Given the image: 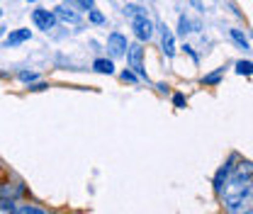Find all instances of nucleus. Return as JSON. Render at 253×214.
I'll return each mask as SVG.
<instances>
[{
	"label": "nucleus",
	"instance_id": "obj_1",
	"mask_svg": "<svg viewBox=\"0 0 253 214\" xmlns=\"http://www.w3.org/2000/svg\"><path fill=\"white\" fill-rule=\"evenodd\" d=\"M226 212L229 214H251L253 212V180H251V185L244 190V195H241L234 205L226 207Z\"/></svg>",
	"mask_w": 253,
	"mask_h": 214
},
{
	"label": "nucleus",
	"instance_id": "obj_2",
	"mask_svg": "<svg viewBox=\"0 0 253 214\" xmlns=\"http://www.w3.org/2000/svg\"><path fill=\"white\" fill-rule=\"evenodd\" d=\"M126 59H129V66L134 68V73L139 78H146V71H144V49L141 44H131L126 49Z\"/></svg>",
	"mask_w": 253,
	"mask_h": 214
},
{
	"label": "nucleus",
	"instance_id": "obj_3",
	"mask_svg": "<svg viewBox=\"0 0 253 214\" xmlns=\"http://www.w3.org/2000/svg\"><path fill=\"white\" fill-rule=\"evenodd\" d=\"M131 30L136 34V39L139 42H149L151 37H154V25H151V20L146 17V15H139V17H134V22H131Z\"/></svg>",
	"mask_w": 253,
	"mask_h": 214
},
{
	"label": "nucleus",
	"instance_id": "obj_4",
	"mask_svg": "<svg viewBox=\"0 0 253 214\" xmlns=\"http://www.w3.org/2000/svg\"><path fill=\"white\" fill-rule=\"evenodd\" d=\"M32 20H34V25H37L39 30H44V32L54 30V25H56V15L49 12V10H42V7L32 12Z\"/></svg>",
	"mask_w": 253,
	"mask_h": 214
},
{
	"label": "nucleus",
	"instance_id": "obj_5",
	"mask_svg": "<svg viewBox=\"0 0 253 214\" xmlns=\"http://www.w3.org/2000/svg\"><path fill=\"white\" fill-rule=\"evenodd\" d=\"M107 49H110V54L117 59V56H125L126 54V37L125 34H120V32H115V34H110L107 37Z\"/></svg>",
	"mask_w": 253,
	"mask_h": 214
},
{
	"label": "nucleus",
	"instance_id": "obj_6",
	"mask_svg": "<svg viewBox=\"0 0 253 214\" xmlns=\"http://www.w3.org/2000/svg\"><path fill=\"white\" fill-rule=\"evenodd\" d=\"M234 161H236V156H231V158L221 166L219 171H217V175H214V192H221L224 183L229 180V175H231V171H234Z\"/></svg>",
	"mask_w": 253,
	"mask_h": 214
},
{
	"label": "nucleus",
	"instance_id": "obj_7",
	"mask_svg": "<svg viewBox=\"0 0 253 214\" xmlns=\"http://www.w3.org/2000/svg\"><path fill=\"white\" fill-rule=\"evenodd\" d=\"M161 46H163L166 56H173V54H175V39H173V32L168 30L166 25H161Z\"/></svg>",
	"mask_w": 253,
	"mask_h": 214
},
{
	"label": "nucleus",
	"instance_id": "obj_8",
	"mask_svg": "<svg viewBox=\"0 0 253 214\" xmlns=\"http://www.w3.org/2000/svg\"><path fill=\"white\" fill-rule=\"evenodd\" d=\"M30 37H32V32H30V30H15V32H10V34H7L5 44H7V46H17V44L27 42Z\"/></svg>",
	"mask_w": 253,
	"mask_h": 214
},
{
	"label": "nucleus",
	"instance_id": "obj_9",
	"mask_svg": "<svg viewBox=\"0 0 253 214\" xmlns=\"http://www.w3.org/2000/svg\"><path fill=\"white\" fill-rule=\"evenodd\" d=\"M56 17L63 20V22H71V25H78V22H81V15H78V12H73V10H68L66 5L56 7Z\"/></svg>",
	"mask_w": 253,
	"mask_h": 214
},
{
	"label": "nucleus",
	"instance_id": "obj_10",
	"mask_svg": "<svg viewBox=\"0 0 253 214\" xmlns=\"http://www.w3.org/2000/svg\"><path fill=\"white\" fill-rule=\"evenodd\" d=\"M93 68L97 73H107V76H110V73L115 71V63L110 61V59H97V61L93 63Z\"/></svg>",
	"mask_w": 253,
	"mask_h": 214
},
{
	"label": "nucleus",
	"instance_id": "obj_11",
	"mask_svg": "<svg viewBox=\"0 0 253 214\" xmlns=\"http://www.w3.org/2000/svg\"><path fill=\"white\" fill-rule=\"evenodd\" d=\"M221 76H224V68H217L214 73H210V76L202 78V86H217V83L221 81Z\"/></svg>",
	"mask_w": 253,
	"mask_h": 214
},
{
	"label": "nucleus",
	"instance_id": "obj_12",
	"mask_svg": "<svg viewBox=\"0 0 253 214\" xmlns=\"http://www.w3.org/2000/svg\"><path fill=\"white\" fill-rule=\"evenodd\" d=\"M12 214H44L37 205H17L15 210H12Z\"/></svg>",
	"mask_w": 253,
	"mask_h": 214
},
{
	"label": "nucleus",
	"instance_id": "obj_13",
	"mask_svg": "<svg viewBox=\"0 0 253 214\" xmlns=\"http://www.w3.org/2000/svg\"><path fill=\"white\" fill-rule=\"evenodd\" d=\"M197 10H202V12H210V10H214V0H190Z\"/></svg>",
	"mask_w": 253,
	"mask_h": 214
},
{
	"label": "nucleus",
	"instance_id": "obj_14",
	"mask_svg": "<svg viewBox=\"0 0 253 214\" xmlns=\"http://www.w3.org/2000/svg\"><path fill=\"white\" fill-rule=\"evenodd\" d=\"M190 27H192V22H190L185 15H180V20H178V34H180V37H185L188 32H192Z\"/></svg>",
	"mask_w": 253,
	"mask_h": 214
},
{
	"label": "nucleus",
	"instance_id": "obj_15",
	"mask_svg": "<svg viewBox=\"0 0 253 214\" xmlns=\"http://www.w3.org/2000/svg\"><path fill=\"white\" fill-rule=\"evenodd\" d=\"M236 73H239V76H251L253 73V63L251 61H239L236 63Z\"/></svg>",
	"mask_w": 253,
	"mask_h": 214
},
{
	"label": "nucleus",
	"instance_id": "obj_16",
	"mask_svg": "<svg viewBox=\"0 0 253 214\" xmlns=\"http://www.w3.org/2000/svg\"><path fill=\"white\" fill-rule=\"evenodd\" d=\"M231 39H234V42H236L241 49H249V39H246V37H244V34H241L239 30H231Z\"/></svg>",
	"mask_w": 253,
	"mask_h": 214
},
{
	"label": "nucleus",
	"instance_id": "obj_17",
	"mask_svg": "<svg viewBox=\"0 0 253 214\" xmlns=\"http://www.w3.org/2000/svg\"><path fill=\"white\" fill-rule=\"evenodd\" d=\"M68 5H76V7H81V10H93V0H68Z\"/></svg>",
	"mask_w": 253,
	"mask_h": 214
},
{
	"label": "nucleus",
	"instance_id": "obj_18",
	"mask_svg": "<svg viewBox=\"0 0 253 214\" xmlns=\"http://www.w3.org/2000/svg\"><path fill=\"white\" fill-rule=\"evenodd\" d=\"M20 81H22V83H32V81H37V73H32V71H22V73H20Z\"/></svg>",
	"mask_w": 253,
	"mask_h": 214
},
{
	"label": "nucleus",
	"instance_id": "obj_19",
	"mask_svg": "<svg viewBox=\"0 0 253 214\" xmlns=\"http://www.w3.org/2000/svg\"><path fill=\"white\" fill-rule=\"evenodd\" d=\"M125 12L129 15V17H139V15H144V12H141V7H136V5H129V7H125Z\"/></svg>",
	"mask_w": 253,
	"mask_h": 214
},
{
	"label": "nucleus",
	"instance_id": "obj_20",
	"mask_svg": "<svg viewBox=\"0 0 253 214\" xmlns=\"http://www.w3.org/2000/svg\"><path fill=\"white\" fill-rule=\"evenodd\" d=\"M173 105H175V107H185V95H183V92H175V95H173Z\"/></svg>",
	"mask_w": 253,
	"mask_h": 214
},
{
	"label": "nucleus",
	"instance_id": "obj_21",
	"mask_svg": "<svg viewBox=\"0 0 253 214\" xmlns=\"http://www.w3.org/2000/svg\"><path fill=\"white\" fill-rule=\"evenodd\" d=\"M90 20H93L95 25H102V20H105V17H102L97 10H90Z\"/></svg>",
	"mask_w": 253,
	"mask_h": 214
},
{
	"label": "nucleus",
	"instance_id": "obj_22",
	"mask_svg": "<svg viewBox=\"0 0 253 214\" xmlns=\"http://www.w3.org/2000/svg\"><path fill=\"white\" fill-rule=\"evenodd\" d=\"M122 81H126V83L136 81V73H131V71H125V73H122Z\"/></svg>",
	"mask_w": 253,
	"mask_h": 214
},
{
	"label": "nucleus",
	"instance_id": "obj_23",
	"mask_svg": "<svg viewBox=\"0 0 253 214\" xmlns=\"http://www.w3.org/2000/svg\"><path fill=\"white\" fill-rule=\"evenodd\" d=\"M0 214H10V212H7V210H2V207H0Z\"/></svg>",
	"mask_w": 253,
	"mask_h": 214
},
{
	"label": "nucleus",
	"instance_id": "obj_24",
	"mask_svg": "<svg viewBox=\"0 0 253 214\" xmlns=\"http://www.w3.org/2000/svg\"><path fill=\"white\" fill-rule=\"evenodd\" d=\"M0 17H2V10H0Z\"/></svg>",
	"mask_w": 253,
	"mask_h": 214
}]
</instances>
